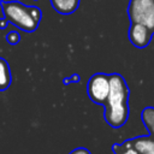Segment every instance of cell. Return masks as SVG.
Masks as SVG:
<instances>
[{
	"label": "cell",
	"instance_id": "cell-1",
	"mask_svg": "<svg viewBox=\"0 0 154 154\" xmlns=\"http://www.w3.org/2000/svg\"><path fill=\"white\" fill-rule=\"evenodd\" d=\"M129 89L120 75L109 76V93L105 102V119L112 128H120L129 117Z\"/></svg>",
	"mask_w": 154,
	"mask_h": 154
},
{
	"label": "cell",
	"instance_id": "cell-2",
	"mask_svg": "<svg viewBox=\"0 0 154 154\" xmlns=\"http://www.w3.org/2000/svg\"><path fill=\"white\" fill-rule=\"evenodd\" d=\"M1 10L8 23L26 32L36 30L42 16L38 7L26 6L19 1H1Z\"/></svg>",
	"mask_w": 154,
	"mask_h": 154
},
{
	"label": "cell",
	"instance_id": "cell-3",
	"mask_svg": "<svg viewBox=\"0 0 154 154\" xmlns=\"http://www.w3.org/2000/svg\"><path fill=\"white\" fill-rule=\"evenodd\" d=\"M131 23H138L154 32V0H131L129 4Z\"/></svg>",
	"mask_w": 154,
	"mask_h": 154
},
{
	"label": "cell",
	"instance_id": "cell-4",
	"mask_svg": "<svg viewBox=\"0 0 154 154\" xmlns=\"http://www.w3.org/2000/svg\"><path fill=\"white\" fill-rule=\"evenodd\" d=\"M109 93V76L103 73L94 75L88 83L89 97L96 103H105Z\"/></svg>",
	"mask_w": 154,
	"mask_h": 154
},
{
	"label": "cell",
	"instance_id": "cell-5",
	"mask_svg": "<svg viewBox=\"0 0 154 154\" xmlns=\"http://www.w3.org/2000/svg\"><path fill=\"white\" fill-rule=\"evenodd\" d=\"M152 35L153 31L150 29L138 23H132L129 30V38L131 43L137 48H143L148 46L152 40Z\"/></svg>",
	"mask_w": 154,
	"mask_h": 154
},
{
	"label": "cell",
	"instance_id": "cell-6",
	"mask_svg": "<svg viewBox=\"0 0 154 154\" xmlns=\"http://www.w3.org/2000/svg\"><path fill=\"white\" fill-rule=\"evenodd\" d=\"M52 7L60 14H71L79 6V0H51Z\"/></svg>",
	"mask_w": 154,
	"mask_h": 154
},
{
	"label": "cell",
	"instance_id": "cell-7",
	"mask_svg": "<svg viewBox=\"0 0 154 154\" xmlns=\"http://www.w3.org/2000/svg\"><path fill=\"white\" fill-rule=\"evenodd\" d=\"M12 83L11 69L6 59L0 57V91L7 90Z\"/></svg>",
	"mask_w": 154,
	"mask_h": 154
},
{
	"label": "cell",
	"instance_id": "cell-8",
	"mask_svg": "<svg viewBox=\"0 0 154 154\" xmlns=\"http://www.w3.org/2000/svg\"><path fill=\"white\" fill-rule=\"evenodd\" d=\"M131 143L140 154H154V140L152 138H137Z\"/></svg>",
	"mask_w": 154,
	"mask_h": 154
},
{
	"label": "cell",
	"instance_id": "cell-9",
	"mask_svg": "<svg viewBox=\"0 0 154 154\" xmlns=\"http://www.w3.org/2000/svg\"><path fill=\"white\" fill-rule=\"evenodd\" d=\"M142 122L148 129L149 134L154 136V107H147L142 111Z\"/></svg>",
	"mask_w": 154,
	"mask_h": 154
},
{
	"label": "cell",
	"instance_id": "cell-10",
	"mask_svg": "<svg viewBox=\"0 0 154 154\" xmlns=\"http://www.w3.org/2000/svg\"><path fill=\"white\" fill-rule=\"evenodd\" d=\"M114 152H116V154H140L134 148L131 141L126 142L124 144H120V146H114Z\"/></svg>",
	"mask_w": 154,
	"mask_h": 154
},
{
	"label": "cell",
	"instance_id": "cell-11",
	"mask_svg": "<svg viewBox=\"0 0 154 154\" xmlns=\"http://www.w3.org/2000/svg\"><path fill=\"white\" fill-rule=\"evenodd\" d=\"M6 41L10 43V45H17L19 41H20V35L18 31L16 30H11L7 35H6Z\"/></svg>",
	"mask_w": 154,
	"mask_h": 154
},
{
	"label": "cell",
	"instance_id": "cell-12",
	"mask_svg": "<svg viewBox=\"0 0 154 154\" xmlns=\"http://www.w3.org/2000/svg\"><path fill=\"white\" fill-rule=\"evenodd\" d=\"M70 154H90V152L85 148H77V149L72 150Z\"/></svg>",
	"mask_w": 154,
	"mask_h": 154
},
{
	"label": "cell",
	"instance_id": "cell-13",
	"mask_svg": "<svg viewBox=\"0 0 154 154\" xmlns=\"http://www.w3.org/2000/svg\"><path fill=\"white\" fill-rule=\"evenodd\" d=\"M7 24H8V20H7L5 17L0 18V29H5V28L7 26Z\"/></svg>",
	"mask_w": 154,
	"mask_h": 154
}]
</instances>
